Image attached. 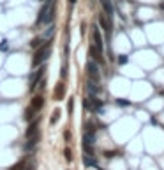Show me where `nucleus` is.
Returning <instances> with one entry per match:
<instances>
[{
    "mask_svg": "<svg viewBox=\"0 0 164 170\" xmlns=\"http://www.w3.org/2000/svg\"><path fill=\"white\" fill-rule=\"evenodd\" d=\"M51 53V41H46L43 42L39 48L36 50V53H34V59H32V66L34 67H39V66H43L44 60L50 57Z\"/></svg>",
    "mask_w": 164,
    "mask_h": 170,
    "instance_id": "obj_1",
    "label": "nucleus"
},
{
    "mask_svg": "<svg viewBox=\"0 0 164 170\" xmlns=\"http://www.w3.org/2000/svg\"><path fill=\"white\" fill-rule=\"evenodd\" d=\"M44 71H46V67H44V66H39V67H36V71L30 73V76H29V91L30 92L36 91L37 83H39L44 76Z\"/></svg>",
    "mask_w": 164,
    "mask_h": 170,
    "instance_id": "obj_2",
    "label": "nucleus"
},
{
    "mask_svg": "<svg viewBox=\"0 0 164 170\" xmlns=\"http://www.w3.org/2000/svg\"><path fill=\"white\" fill-rule=\"evenodd\" d=\"M86 75H88V78H90V82H95V83H99V82H101L99 66H97V62L92 60V59L86 62Z\"/></svg>",
    "mask_w": 164,
    "mask_h": 170,
    "instance_id": "obj_3",
    "label": "nucleus"
},
{
    "mask_svg": "<svg viewBox=\"0 0 164 170\" xmlns=\"http://www.w3.org/2000/svg\"><path fill=\"white\" fill-rule=\"evenodd\" d=\"M83 106H85L88 112L97 113V112H101V108H102V101L97 99V96H88V98H85V101H83Z\"/></svg>",
    "mask_w": 164,
    "mask_h": 170,
    "instance_id": "obj_4",
    "label": "nucleus"
},
{
    "mask_svg": "<svg viewBox=\"0 0 164 170\" xmlns=\"http://www.w3.org/2000/svg\"><path fill=\"white\" fill-rule=\"evenodd\" d=\"M99 25H101V28L106 32L108 37H109V35H111V30H113V23H111V18H108L104 13L99 14Z\"/></svg>",
    "mask_w": 164,
    "mask_h": 170,
    "instance_id": "obj_5",
    "label": "nucleus"
},
{
    "mask_svg": "<svg viewBox=\"0 0 164 170\" xmlns=\"http://www.w3.org/2000/svg\"><path fill=\"white\" fill-rule=\"evenodd\" d=\"M92 39H93V46H95V48L99 50L101 53H102V50H104V41H102V35H101V30H99V27H93Z\"/></svg>",
    "mask_w": 164,
    "mask_h": 170,
    "instance_id": "obj_6",
    "label": "nucleus"
},
{
    "mask_svg": "<svg viewBox=\"0 0 164 170\" xmlns=\"http://www.w3.org/2000/svg\"><path fill=\"white\" fill-rule=\"evenodd\" d=\"M55 14H57V0L51 4L50 11L46 13V16H44V20H43V25H50V23H53V20H55Z\"/></svg>",
    "mask_w": 164,
    "mask_h": 170,
    "instance_id": "obj_7",
    "label": "nucleus"
},
{
    "mask_svg": "<svg viewBox=\"0 0 164 170\" xmlns=\"http://www.w3.org/2000/svg\"><path fill=\"white\" fill-rule=\"evenodd\" d=\"M99 2H101V7H102L104 14H106L108 18H113V14H115L113 2H111V0H99Z\"/></svg>",
    "mask_w": 164,
    "mask_h": 170,
    "instance_id": "obj_8",
    "label": "nucleus"
},
{
    "mask_svg": "<svg viewBox=\"0 0 164 170\" xmlns=\"http://www.w3.org/2000/svg\"><path fill=\"white\" fill-rule=\"evenodd\" d=\"M43 106H44V98L43 96H36V98L32 99V103H30V110H34V112H41L43 110Z\"/></svg>",
    "mask_w": 164,
    "mask_h": 170,
    "instance_id": "obj_9",
    "label": "nucleus"
},
{
    "mask_svg": "<svg viewBox=\"0 0 164 170\" xmlns=\"http://www.w3.org/2000/svg\"><path fill=\"white\" fill-rule=\"evenodd\" d=\"M88 53H90V57H92V60H95V62H99V64L104 62V59H102V53H101V51L95 48L93 44H90V46H88Z\"/></svg>",
    "mask_w": 164,
    "mask_h": 170,
    "instance_id": "obj_10",
    "label": "nucleus"
},
{
    "mask_svg": "<svg viewBox=\"0 0 164 170\" xmlns=\"http://www.w3.org/2000/svg\"><path fill=\"white\" fill-rule=\"evenodd\" d=\"M86 92H88V96H97L101 92V87L95 83V82H90V80H88V82H86Z\"/></svg>",
    "mask_w": 164,
    "mask_h": 170,
    "instance_id": "obj_11",
    "label": "nucleus"
},
{
    "mask_svg": "<svg viewBox=\"0 0 164 170\" xmlns=\"http://www.w3.org/2000/svg\"><path fill=\"white\" fill-rule=\"evenodd\" d=\"M55 28H57V27H55L53 23H50V25H48V28L43 32V35H41V37H43L44 41H51V37L55 35Z\"/></svg>",
    "mask_w": 164,
    "mask_h": 170,
    "instance_id": "obj_12",
    "label": "nucleus"
},
{
    "mask_svg": "<svg viewBox=\"0 0 164 170\" xmlns=\"http://www.w3.org/2000/svg\"><path fill=\"white\" fill-rule=\"evenodd\" d=\"M37 133H39V119H34L32 124L29 126V129H27V138L32 136V135H37Z\"/></svg>",
    "mask_w": 164,
    "mask_h": 170,
    "instance_id": "obj_13",
    "label": "nucleus"
},
{
    "mask_svg": "<svg viewBox=\"0 0 164 170\" xmlns=\"http://www.w3.org/2000/svg\"><path fill=\"white\" fill-rule=\"evenodd\" d=\"M64 96H65V85L60 82V83L57 85V89H55V99L60 101V99H64Z\"/></svg>",
    "mask_w": 164,
    "mask_h": 170,
    "instance_id": "obj_14",
    "label": "nucleus"
},
{
    "mask_svg": "<svg viewBox=\"0 0 164 170\" xmlns=\"http://www.w3.org/2000/svg\"><path fill=\"white\" fill-rule=\"evenodd\" d=\"M27 165H29V160H27V158H23V160H20L18 163H14L9 170H25V168H27Z\"/></svg>",
    "mask_w": 164,
    "mask_h": 170,
    "instance_id": "obj_15",
    "label": "nucleus"
},
{
    "mask_svg": "<svg viewBox=\"0 0 164 170\" xmlns=\"http://www.w3.org/2000/svg\"><path fill=\"white\" fill-rule=\"evenodd\" d=\"M43 42H44L43 37H36V39H32V41H30V48H32V50H37L41 44H43Z\"/></svg>",
    "mask_w": 164,
    "mask_h": 170,
    "instance_id": "obj_16",
    "label": "nucleus"
},
{
    "mask_svg": "<svg viewBox=\"0 0 164 170\" xmlns=\"http://www.w3.org/2000/svg\"><path fill=\"white\" fill-rule=\"evenodd\" d=\"M83 161H85L86 167H93V165H95V158H93V154H85Z\"/></svg>",
    "mask_w": 164,
    "mask_h": 170,
    "instance_id": "obj_17",
    "label": "nucleus"
},
{
    "mask_svg": "<svg viewBox=\"0 0 164 170\" xmlns=\"http://www.w3.org/2000/svg\"><path fill=\"white\" fill-rule=\"evenodd\" d=\"M60 119V110H55V112H53V115H51V124H55V122H57V120Z\"/></svg>",
    "mask_w": 164,
    "mask_h": 170,
    "instance_id": "obj_18",
    "label": "nucleus"
},
{
    "mask_svg": "<svg viewBox=\"0 0 164 170\" xmlns=\"http://www.w3.org/2000/svg\"><path fill=\"white\" fill-rule=\"evenodd\" d=\"M64 154H65V160H67V161H71V160H72V156H71V149H65Z\"/></svg>",
    "mask_w": 164,
    "mask_h": 170,
    "instance_id": "obj_19",
    "label": "nucleus"
},
{
    "mask_svg": "<svg viewBox=\"0 0 164 170\" xmlns=\"http://www.w3.org/2000/svg\"><path fill=\"white\" fill-rule=\"evenodd\" d=\"M127 60H129L127 55H120V57H118V64H127Z\"/></svg>",
    "mask_w": 164,
    "mask_h": 170,
    "instance_id": "obj_20",
    "label": "nucleus"
},
{
    "mask_svg": "<svg viewBox=\"0 0 164 170\" xmlns=\"http://www.w3.org/2000/svg\"><path fill=\"white\" fill-rule=\"evenodd\" d=\"M0 50H7V41H2V44H0Z\"/></svg>",
    "mask_w": 164,
    "mask_h": 170,
    "instance_id": "obj_21",
    "label": "nucleus"
},
{
    "mask_svg": "<svg viewBox=\"0 0 164 170\" xmlns=\"http://www.w3.org/2000/svg\"><path fill=\"white\" fill-rule=\"evenodd\" d=\"M72 106H74V101L71 99V101H69V112H72Z\"/></svg>",
    "mask_w": 164,
    "mask_h": 170,
    "instance_id": "obj_22",
    "label": "nucleus"
},
{
    "mask_svg": "<svg viewBox=\"0 0 164 170\" xmlns=\"http://www.w3.org/2000/svg\"><path fill=\"white\" fill-rule=\"evenodd\" d=\"M76 2H78V0H69V4H71V6H74Z\"/></svg>",
    "mask_w": 164,
    "mask_h": 170,
    "instance_id": "obj_23",
    "label": "nucleus"
},
{
    "mask_svg": "<svg viewBox=\"0 0 164 170\" xmlns=\"http://www.w3.org/2000/svg\"><path fill=\"white\" fill-rule=\"evenodd\" d=\"M41 2H46V0H41Z\"/></svg>",
    "mask_w": 164,
    "mask_h": 170,
    "instance_id": "obj_24",
    "label": "nucleus"
}]
</instances>
